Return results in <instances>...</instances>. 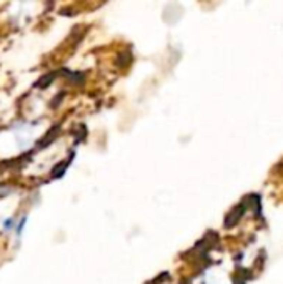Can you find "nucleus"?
I'll return each instance as SVG.
<instances>
[{"label":"nucleus","mask_w":283,"mask_h":284,"mask_svg":"<svg viewBox=\"0 0 283 284\" xmlns=\"http://www.w3.org/2000/svg\"><path fill=\"white\" fill-rule=\"evenodd\" d=\"M247 208H248V200H245L243 203L237 205L234 210L228 213V216H226V219H225V226H226V228H234L238 221H240V218L243 216V213L247 211Z\"/></svg>","instance_id":"1"},{"label":"nucleus","mask_w":283,"mask_h":284,"mask_svg":"<svg viewBox=\"0 0 283 284\" xmlns=\"http://www.w3.org/2000/svg\"><path fill=\"white\" fill-rule=\"evenodd\" d=\"M68 165H70V160H67V161H64V163H59V165H57V166L52 169V176H54V178H59V176L64 175L65 168H67Z\"/></svg>","instance_id":"2"},{"label":"nucleus","mask_w":283,"mask_h":284,"mask_svg":"<svg viewBox=\"0 0 283 284\" xmlns=\"http://www.w3.org/2000/svg\"><path fill=\"white\" fill-rule=\"evenodd\" d=\"M52 78H55V73H48V75H45V77H43V78H40V81H39V83H37V87L43 88V87L50 85V83H52Z\"/></svg>","instance_id":"3"},{"label":"nucleus","mask_w":283,"mask_h":284,"mask_svg":"<svg viewBox=\"0 0 283 284\" xmlns=\"http://www.w3.org/2000/svg\"><path fill=\"white\" fill-rule=\"evenodd\" d=\"M12 228H14V221H12V219H7V221H5V223H4V230L7 231V230H12Z\"/></svg>","instance_id":"4"}]
</instances>
